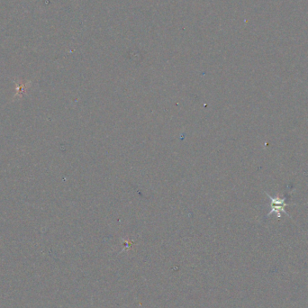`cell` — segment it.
Returning <instances> with one entry per match:
<instances>
[{
	"instance_id": "obj_1",
	"label": "cell",
	"mask_w": 308,
	"mask_h": 308,
	"mask_svg": "<svg viewBox=\"0 0 308 308\" xmlns=\"http://www.w3.org/2000/svg\"><path fill=\"white\" fill-rule=\"evenodd\" d=\"M267 195H268V198L270 199V206H271L270 212L268 213V215H270V214H277L278 218H280V217H281V213H284V214H287V215H289L288 212H286V210H285V206L288 205L286 203L287 199H286L285 197H271V196L268 195V193H267Z\"/></svg>"
}]
</instances>
